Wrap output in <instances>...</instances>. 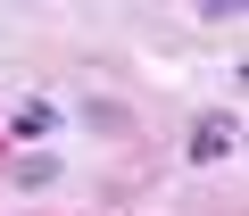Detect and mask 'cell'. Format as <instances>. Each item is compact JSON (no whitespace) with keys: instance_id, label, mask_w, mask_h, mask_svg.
Listing matches in <instances>:
<instances>
[{"instance_id":"6da1fadb","label":"cell","mask_w":249,"mask_h":216,"mask_svg":"<svg viewBox=\"0 0 249 216\" xmlns=\"http://www.w3.org/2000/svg\"><path fill=\"white\" fill-rule=\"evenodd\" d=\"M232 142H241V125H232V117H199V125H191V166H224V158H232Z\"/></svg>"},{"instance_id":"7a4b0ae2","label":"cell","mask_w":249,"mask_h":216,"mask_svg":"<svg viewBox=\"0 0 249 216\" xmlns=\"http://www.w3.org/2000/svg\"><path fill=\"white\" fill-rule=\"evenodd\" d=\"M50 175H58V158H50V150H25V158L9 166V183H17V191H42Z\"/></svg>"},{"instance_id":"3957f363","label":"cell","mask_w":249,"mask_h":216,"mask_svg":"<svg viewBox=\"0 0 249 216\" xmlns=\"http://www.w3.org/2000/svg\"><path fill=\"white\" fill-rule=\"evenodd\" d=\"M50 125H58V108H50V100H25V108H17V142H42Z\"/></svg>"}]
</instances>
